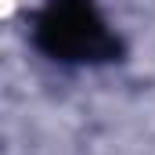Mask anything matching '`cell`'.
Returning a JSON list of instances; mask_svg holds the SVG:
<instances>
[{"label":"cell","mask_w":155,"mask_h":155,"mask_svg":"<svg viewBox=\"0 0 155 155\" xmlns=\"http://www.w3.org/2000/svg\"><path fill=\"white\" fill-rule=\"evenodd\" d=\"M33 43L40 54L65 65H105L123 54L119 36L94 0H47L33 22Z\"/></svg>","instance_id":"cell-1"}]
</instances>
